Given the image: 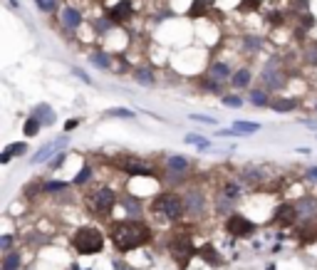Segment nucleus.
I'll use <instances>...</instances> for the list:
<instances>
[{"instance_id": "obj_38", "label": "nucleus", "mask_w": 317, "mask_h": 270, "mask_svg": "<svg viewBox=\"0 0 317 270\" xmlns=\"http://www.w3.org/2000/svg\"><path fill=\"white\" fill-rule=\"evenodd\" d=\"M240 10H258L260 8V0H240Z\"/></svg>"}, {"instance_id": "obj_34", "label": "nucleus", "mask_w": 317, "mask_h": 270, "mask_svg": "<svg viewBox=\"0 0 317 270\" xmlns=\"http://www.w3.org/2000/svg\"><path fill=\"white\" fill-rule=\"evenodd\" d=\"M243 45H245V50L255 52V50H260V38H253V35H248V38H243Z\"/></svg>"}, {"instance_id": "obj_4", "label": "nucleus", "mask_w": 317, "mask_h": 270, "mask_svg": "<svg viewBox=\"0 0 317 270\" xmlns=\"http://www.w3.org/2000/svg\"><path fill=\"white\" fill-rule=\"evenodd\" d=\"M169 250H171L174 260L179 263V268H186L189 260L196 255V248H194V243H191V238L186 233H176L171 238V243H169Z\"/></svg>"}, {"instance_id": "obj_18", "label": "nucleus", "mask_w": 317, "mask_h": 270, "mask_svg": "<svg viewBox=\"0 0 317 270\" xmlns=\"http://www.w3.org/2000/svg\"><path fill=\"white\" fill-rule=\"evenodd\" d=\"M218 196H223V198H228V201H233V203H236V201H238V196H240V186H238L236 181H228V183L221 188V193H218Z\"/></svg>"}, {"instance_id": "obj_7", "label": "nucleus", "mask_w": 317, "mask_h": 270, "mask_svg": "<svg viewBox=\"0 0 317 270\" xmlns=\"http://www.w3.org/2000/svg\"><path fill=\"white\" fill-rule=\"evenodd\" d=\"M131 13H134V8H131L129 0H119L114 8L107 10V20H112V23H126L131 18Z\"/></svg>"}, {"instance_id": "obj_12", "label": "nucleus", "mask_w": 317, "mask_h": 270, "mask_svg": "<svg viewBox=\"0 0 317 270\" xmlns=\"http://www.w3.org/2000/svg\"><path fill=\"white\" fill-rule=\"evenodd\" d=\"M295 206H297V216H300V218H312V216H317V198H312V196L300 198Z\"/></svg>"}, {"instance_id": "obj_40", "label": "nucleus", "mask_w": 317, "mask_h": 270, "mask_svg": "<svg viewBox=\"0 0 317 270\" xmlns=\"http://www.w3.org/2000/svg\"><path fill=\"white\" fill-rule=\"evenodd\" d=\"M89 176H92V169H89V166H84V169L75 176V183H84V181H89Z\"/></svg>"}, {"instance_id": "obj_15", "label": "nucleus", "mask_w": 317, "mask_h": 270, "mask_svg": "<svg viewBox=\"0 0 317 270\" xmlns=\"http://www.w3.org/2000/svg\"><path fill=\"white\" fill-rule=\"evenodd\" d=\"M231 82H233V87L236 90H245L248 85H250V70H238V72H233V77H231Z\"/></svg>"}, {"instance_id": "obj_45", "label": "nucleus", "mask_w": 317, "mask_h": 270, "mask_svg": "<svg viewBox=\"0 0 317 270\" xmlns=\"http://www.w3.org/2000/svg\"><path fill=\"white\" fill-rule=\"evenodd\" d=\"M270 23H282V13H270Z\"/></svg>"}, {"instance_id": "obj_49", "label": "nucleus", "mask_w": 317, "mask_h": 270, "mask_svg": "<svg viewBox=\"0 0 317 270\" xmlns=\"http://www.w3.org/2000/svg\"><path fill=\"white\" fill-rule=\"evenodd\" d=\"M10 159H13V156H10V154H5V151H3V154H0V164H8Z\"/></svg>"}, {"instance_id": "obj_29", "label": "nucleus", "mask_w": 317, "mask_h": 270, "mask_svg": "<svg viewBox=\"0 0 317 270\" xmlns=\"http://www.w3.org/2000/svg\"><path fill=\"white\" fill-rule=\"evenodd\" d=\"M250 104L253 107H268V94L265 92H253L250 94Z\"/></svg>"}, {"instance_id": "obj_2", "label": "nucleus", "mask_w": 317, "mask_h": 270, "mask_svg": "<svg viewBox=\"0 0 317 270\" xmlns=\"http://www.w3.org/2000/svg\"><path fill=\"white\" fill-rule=\"evenodd\" d=\"M151 208H154V213L164 216L166 221H179V218H184V213H186L184 196H179V193H158V196L154 198Z\"/></svg>"}, {"instance_id": "obj_30", "label": "nucleus", "mask_w": 317, "mask_h": 270, "mask_svg": "<svg viewBox=\"0 0 317 270\" xmlns=\"http://www.w3.org/2000/svg\"><path fill=\"white\" fill-rule=\"evenodd\" d=\"M221 102H223L226 107H233V109L243 107V99H240L238 94H226V97H221Z\"/></svg>"}, {"instance_id": "obj_36", "label": "nucleus", "mask_w": 317, "mask_h": 270, "mask_svg": "<svg viewBox=\"0 0 317 270\" xmlns=\"http://www.w3.org/2000/svg\"><path fill=\"white\" fill-rule=\"evenodd\" d=\"M305 60H307L310 65H317V43H312V45L305 50Z\"/></svg>"}, {"instance_id": "obj_26", "label": "nucleus", "mask_w": 317, "mask_h": 270, "mask_svg": "<svg viewBox=\"0 0 317 270\" xmlns=\"http://www.w3.org/2000/svg\"><path fill=\"white\" fill-rule=\"evenodd\" d=\"M89 60H92V65H94V67H102V70H107V67L112 65V60H109L104 52H94Z\"/></svg>"}, {"instance_id": "obj_28", "label": "nucleus", "mask_w": 317, "mask_h": 270, "mask_svg": "<svg viewBox=\"0 0 317 270\" xmlns=\"http://www.w3.org/2000/svg\"><path fill=\"white\" fill-rule=\"evenodd\" d=\"M186 144L206 149V146H208V139H206V136H201V134H189V136H186Z\"/></svg>"}, {"instance_id": "obj_3", "label": "nucleus", "mask_w": 317, "mask_h": 270, "mask_svg": "<svg viewBox=\"0 0 317 270\" xmlns=\"http://www.w3.org/2000/svg\"><path fill=\"white\" fill-rule=\"evenodd\" d=\"M72 245H75V250H77V253H82V255H92V253H99V250L104 248V235H102L97 228L84 225V228H79V230L75 233Z\"/></svg>"}, {"instance_id": "obj_17", "label": "nucleus", "mask_w": 317, "mask_h": 270, "mask_svg": "<svg viewBox=\"0 0 317 270\" xmlns=\"http://www.w3.org/2000/svg\"><path fill=\"white\" fill-rule=\"evenodd\" d=\"M35 117L42 122V127H50V124H55V112H52L47 104H40V107L35 109Z\"/></svg>"}, {"instance_id": "obj_19", "label": "nucleus", "mask_w": 317, "mask_h": 270, "mask_svg": "<svg viewBox=\"0 0 317 270\" xmlns=\"http://www.w3.org/2000/svg\"><path fill=\"white\" fill-rule=\"evenodd\" d=\"M169 169H171V171H186V169H189V159L181 156V154L169 156Z\"/></svg>"}, {"instance_id": "obj_6", "label": "nucleus", "mask_w": 317, "mask_h": 270, "mask_svg": "<svg viewBox=\"0 0 317 270\" xmlns=\"http://www.w3.org/2000/svg\"><path fill=\"white\" fill-rule=\"evenodd\" d=\"M114 203H117V196H114L112 188H99V191L92 193V208L97 213H109L114 208Z\"/></svg>"}, {"instance_id": "obj_9", "label": "nucleus", "mask_w": 317, "mask_h": 270, "mask_svg": "<svg viewBox=\"0 0 317 270\" xmlns=\"http://www.w3.org/2000/svg\"><path fill=\"white\" fill-rule=\"evenodd\" d=\"M67 141H70L67 136H60V139H55L52 144H45V146H42V149H38V154L33 156V164H45V161L52 156V151H55V149H60V146H65Z\"/></svg>"}, {"instance_id": "obj_32", "label": "nucleus", "mask_w": 317, "mask_h": 270, "mask_svg": "<svg viewBox=\"0 0 317 270\" xmlns=\"http://www.w3.org/2000/svg\"><path fill=\"white\" fill-rule=\"evenodd\" d=\"M243 179H245V181H260V179H263V169H253V166H250V169L243 171Z\"/></svg>"}, {"instance_id": "obj_23", "label": "nucleus", "mask_w": 317, "mask_h": 270, "mask_svg": "<svg viewBox=\"0 0 317 270\" xmlns=\"http://www.w3.org/2000/svg\"><path fill=\"white\" fill-rule=\"evenodd\" d=\"M40 127H42V122H40L38 117H30V119L25 122V129H23V132H25V136H35V134L40 132Z\"/></svg>"}, {"instance_id": "obj_42", "label": "nucleus", "mask_w": 317, "mask_h": 270, "mask_svg": "<svg viewBox=\"0 0 317 270\" xmlns=\"http://www.w3.org/2000/svg\"><path fill=\"white\" fill-rule=\"evenodd\" d=\"M62 161H65V154L60 151V154H57V159H55V161L50 164V169H60V166H62Z\"/></svg>"}, {"instance_id": "obj_47", "label": "nucleus", "mask_w": 317, "mask_h": 270, "mask_svg": "<svg viewBox=\"0 0 317 270\" xmlns=\"http://www.w3.org/2000/svg\"><path fill=\"white\" fill-rule=\"evenodd\" d=\"M75 127H79V119H70V122L65 124V129H67V132H72Z\"/></svg>"}, {"instance_id": "obj_16", "label": "nucleus", "mask_w": 317, "mask_h": 270, "mask_svg": "<svg viewBox=\"0 0 317 270\" xmlns=\"http://www.w3.org/2000/svg\"><path fill=\"white\" fill-rule=\"evenodd\" d=\"M213 5V0H194L191 3V10H189V18H203V13Z\"/></svg>"}, {"instance_id": "obj_5", "label": "nucleus", "mask_w": 317, "mask_h": 270, "mask_svg": "<svg viewBox=\"0 0 317 270\" xmlns=\"http://www.w3.org/2000/svg\"><path fill=\"white\" fill-rule=\"evenodd\" d=\"M226 228H228V233H231V235H238V238H248V235H253V233H255V223H253L250 218L240 216V213H233V216L228 218Z\"/></svg>"}, {"instance_id": "obj_1", "label": "nucleus", "mask_w": 317, "mask_h": 270, "mask_svg": "<svg viewBox=\"0 0 317 270\" xmlns=\"http://www.w3.org/2000/svg\"><path fill=\"white\" fill-rule=\"evenodd\" d=\"M149 238H151V230L136 221H124L112 228V240L119 250H134V248L149 243Z\"/></svg>"}, {"instance_id": "obj_27", "label": "nucleus", "mask_w": 317, "mask_h": 270, "mask_svg": "<svg viewBox=\"0 0 317 270\" xmlns=\"http://www.w3.org/2000/svg\"><path fill=\"white\" fill-rule=\"evenodd\" d=\"M107 117H117V119H131L134 112L131 109H124V107H114V109H107Z\"/></svg>"}, {"instance_id": "obj_21", "label": "nucleus", "mask_w": 317, "mask_h": 270, "mask_svg": "<svg viewBox=\"0 0 317 270\" xmlns=\"http://www.w3.org/2000/svg\"><path fill=\"white\" fill-rule=\"evenodd\" d=\"M134 80H136L139 85H144V87H151V85H154V75H151L149 70H144V67L134 72Z\"/></svg>"}, {"instance_id": "obj_33", "label": "nucleus", "mask_w": 317, "mask_h": 270, "mask_svg": "<svg viewBox=\"0 0 317 270\" xmlns=\"http://www.w3.org/2000/svg\"><path fill=\"white\" fill-rule=\"evenodd\" d=\"M35 5L42 10V13H52L57 8V0H35Z\"/></svg>"}, {"instance_id": "obj_10", "label": "nucleus", "mask_w": 317, "mask_h": 270, "mask_svg": "<svg viewBox=\"0 0 317 270\" xmlns=\"http://www.w3.org/2000/svg\"><path fill=\"white\" fill-rule=\"evenodd\" d=\"M295 218H297V206H295V203H282V206H277V211H275V221H277V223L290 225Z\"/></svg>"}, {"instance_id": "obj_48", "label": "nucleus", "mask_w": 317, "mask_h": 270, "mask_svg": "<svg viewBox=\"0 0 317 270\" xmlns=\"http://www.w3.org/2000/svg\"><path fill=\"white\" fill-rule=\"evenodd\" d=\"M10 245H13V238H10V235H5V238H3V250H8Z\"/></svg>"}, {"instance_id": "obj_43", "label": "nucleus", "mask_w": 317, "mask_h": 270, "mask_svg": "<svg viewBox=\"0 0 317 270\" xmlns=\"http://www.w3.org/2000/svg\"><path fill=\"white\" fill-rule=\"evenodd\" d=\"M307 0H295V10H307Z\"/></svg>"}, {"instance_id": "obj_37", "label": "nucleus", "mask_w": 317, "mask_h": 270, "mask_svg": "<svg viewBox=\"0 0 317 270\" xmlns=\"http://www.w3.org/2000/svg\"><path fill=\"white\" fill-rule=\"evenodd\" d=\"M124 203H126V208H129V211H131L134 216H139V211H141V203H139L136 198H131V196H126V198H124Z\"/></svg>"}, {"instance_id": "obj_41", "label": "nucleus", "mask_w": 317, "mask_h": 270, "mask_svg": "<svg viewBox=\"0 0 317 270\" xmlns=\"http://www.w3.org/2000/svg\"><path fill=\"white\" fill-rule=\"evenodd\" d=\"M218 136H243V134L236 129H218Z\"/></svg>"}, {"instance_id": "obj_39", "label": "nucleus", "mask_w": 317, "mask_h": 270, "mask_svg": "<svg viewBox=\"0 0 317 270\" xmlns=\"http://www.w3.org/2000/svg\"><path fill=\"white\" fill-rule=\"evenodd\" d=\"M191 119H194V122H201V124H211V127H218V119H213V117H203V114H194Z\"/></svg>"}, {"instance_id": "obj_25", "label": "nucleus", "mask_w": 317, "mask_h": 270, "mask_svg": "<svg viewBox=\"0 0 317 270\" xmlns=\"http://www.w3.org/2000/svg\"><path fill=\"white\" fill-rule=\"evenodd\" d=\"M20 268V255L18 253H8L3 260V270H18Z\"/></svg>"}, {"instance_id": "obj_24", "label": "nucleus", "mask_w": 317, "mask_h": 270, "mask_svg": "<svg viewBox=\"0 0 317 270\" xmlns=\"http://www.w3.org/2000/svg\"><path fill=\"white\" fill-rule=\"evenodd\" d=\"M198 255H203L211 265H218L221 263V258L216 255V250H213V245H203V248H198Z\"/></svg>"}, {"instance_id": "obj_31", "label": "nucleus", "mask_w": 317, "mask_h": 270, "mask_svg": "<svg viewBox=\"0 0 317 270\" xmlns=\"http://www.w3.org/2000/svg\"><path fill=\"white\" fill-rule=\"evenodd\" d=\"M28 151V144L25 141H15V144H10L8 149H5V154H10V156H15V154H25Z\"/></svg>"}, {"instance_id": "obj_35", "label": "nucleus", "mask_w": 317, "mask_h": 270, "mask_svg": "<svg viewBox=\"0 0 317 270\" xmlns=\"http://www.w3.org/2000/svg\"><path fill=\"white\" fill-rule=\"evenodd\" d=\"M65 188H67L65 181H50V183L42 186V191H47V193H52V191H65Z\"/></svg>"}, {"instance_id": "obj_8", "label": "nucleus", "mask_w": 317, "mask_h": 270, "mask_svg": "<svg viewBox=\"0 0 317 270\" xmlns=\"http://www.w3.org/2000/svg\"><path fill=\"white\" fill-rule=\"evenodd\" d=\"M184 203H186V213H189V216H198V213H203V206H206V201H203V193H201V191H191V193H186V196H184Z\"/></svg>"}, {"instance_id": "obj_44", "label": "nucleus", "mask_w": 317, "mask_h": 270, "mask_svg": "<svg viewBox=\"0 0 317 270\" xmlns=\"http://www.w3.org/2000/svg\"><path fill=\"white\" fill-rule=\"evenodd\" d=\"M310 181H317V166H312V169H307V174H305Z\"/></svg>"}, {"instance_id": "obj_14", "label": "nucleus", "mask_w": 317, "mask_h": 270, "mask_svg": "<svg viewBox=\"0 0 317 270\" xmlns=\"http://www.w3.org/2000/svg\"><path fill=\"white\" fill-rule=\"evenodd\" d=\"M208 77H211V80H216V82H223V80H228V77H231V70H228V65H226V62H213V65H211Z\"/></svg>"}, {"instance_id": "obj_13", "label": "nucleus", "mask_w": 317, "mask_h": 270, "mask_svg": "<svg viewBox=\"0 0 317 270\" xmlns=\"http://www.w3.org/2000/svg\"><path fill=\"white\" fill-rule=\"evenodd\" d=\"M60 23H62L67 30H75V28H79V25H82V13H79V10H75V8H65V10H62V15H60Z\"/></svg>"}, {"instance_id": "obj_22", "label": "nucleus", "mask_w": 317, "mask_h": 270, "mask_svg": "<svg viewBox=\"0 0 317 270\" xmlns=\"http://www.w3.org/2000/svg\"><path fill=\"white\" fill-rule=\"evenodd\" d=\"M233 129L240 132V134H255V132L260 129V124H255V122H236Z\"/></svg>"}, {"instance_id": "obj_20", "label": "nucleus", "mask_w": 317, "mask_h": 270, "mask_svg": "<svg viewBox=\"0 0 317 270\" xmlns=\"http://www.w3.org/2000/svg\"><path fill=\"white\" fill-rule=\"evenodd\" d=\"M270 107H273L275 112H292V109L297 107V99H275Z\"/></svg>"}, {"instance_id": "obj_11", "label": "nucleus", "mask_w": 317, "mask_h": 270, "mask_svg": "<svg viewBox=\"0 0 317 270\" xmlns=\"http://www.w3.org/2000/svg\"><path fill=\"white\" fill-rule=\"evenodd\" d=\"M126 174H131V176H154V171L149 169V166H144L139 159H129V161H121L119 164Z\"/></svg>"}, {"instance_id": "obj_46", "label": "nucleus", "mask_w": 317, "mask_h": 270, "mask_svg": "<svg viewBox=\"0 0 317 270\" xmlns=\"http://www.w3.org/2000/svg\"><path fill=\"white\" fill-rule=\"evenodd\" d=\"M75 75H77V77H79V80H82V82H87V85H89V82H92V80H89V77H87V72H82V70H75Z\"/></svg>"}]
</instances>
